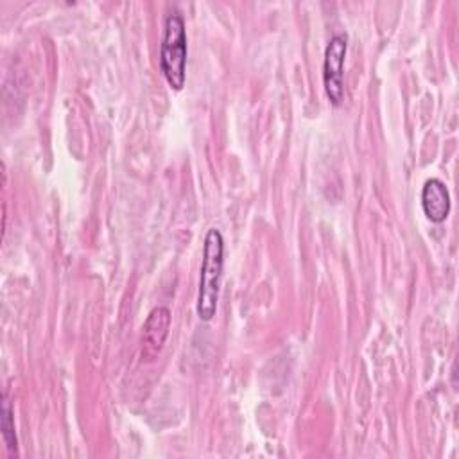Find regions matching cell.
I'll list each match as a JSON object with an SVG mask.
<instances>
[{"instance_id": "cell-1", "label": "cell", "mask_w": 459, "mask_h": 459, "mask_svg": "<svg viewBox=\"0 0 459 459\" xmlns=\"http://www.w3.org/2000/svg\"><path fill=\"white\" fill-rule=\"evenodd\" d=\"M224 265V238L217 228H210L204 237L203 262L197 289V316L201 321L213 319L217 312L219 289Z\"/></svg>"}, {"instance_id": "cell-3", "label": "cell", "mask_w": 459, "mask_h": 459, "mask_svg": "<svg viewBox=\"0 0 459 459\" xmlns=\"http://www.w3.org/2000/svg\"><path fill=\"white\" fill-rule=\"evenodd\" d=\"M348 50V36L346 34H335L330 38L326 48H325V59H323V86L326 91V97L333 106H339L344 97V84H342V74H344V57Z\"/></svg>"}, {"instance_id": "cell-4", "label": "cell", "mask_w": 459, "mask_h": 459, "mask_svg": "<svg viewBox=\"0 0 459 459\" xmlns=\"http://www.w3.org/2000/svg\"><path fill=\"white\" fill-rule=\"evenodd\" d=\"M421 208L423 213L430 222H443L450 213V194L446 185L437 179L430 178L425 181L421 188Z\"/></svg>"}, {"instance_id": "cell-6", "label": "cell", "mask_w": 459, "mask_h": 459, "mask_svg": "<svg viewBox=\"0 0 459 459\" xmlns=\"http://www.w3.org/2000/svg\"><path fill=\"white\" fill-rule=\"evenodd\" d=\"M0 429H2V437L9 452L16 454V434H14V418H13V409L7 394L4 393L2 398V409H0Z\"/></svg>"}, {"instance_id": "cell-2", "label": "cell", "mask_w": 459, "mask_h": 459, "mask_svg": "<svg viewBox=\"0 0 459 459\" xmlns=\"http://www.w3.org/2000/svg\"><path fill=\"white\" fill-rule=\"evenodd\" d=\"M186 29L179 11H170L163 23L160 45V68L167 84L179 91L186 81Z\"/></svg>"}, {"instance_id": "cell-5", "label": "cell", "mask_w": 459, "mask_h": 459, "mask_svg": "<svg viewBox=\"0 0 459 459\" xmlns=\"http://www.w3.org/2000/svg\"><path fill=\"white\" fill-rule=\"evenodd\" d=\"M170 328V310L167 307H156L149 312L143 323V348L145 353H158L167 337Z\"/></svg>"}]
</instances>
